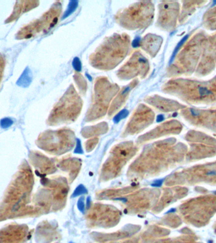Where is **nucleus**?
I'll return each mask as SVG.
<instances>
[{
    "instance_id": "obj_1",
    "label": "nucleus",
    "mask_w": 216,
    "mask_h": 243,
    "mask_svg": "<svg viewBox=\"0 0 216 243\" xmlns=\"http://www.w3.org/2000/svg\"><path fill=\"white\" fill-rule=\"evenodd\" d=\"M130 38L126 34H114L107 40L90 57L92 66L101 70L116 67L126 56Z\"/></svg>"
},
{
    "instance_id": "obj_2",
    "label": "nucleus",
    "mask_w": 216,
    "mask_h": 243,
    "mask_svg": "<svg viewBox=\"0 0 216 243\" xmlns=\"http://www.w3.org/2000/svg\"><path fill=\"white\" fill-rule=\"evenodd\" d=\"M154 12V8L151 2H141L117 14L116 20L128 29L142 28L151 23Z\"/></svg>"
},
{
    "instance_id": "obj_3",
    "label": "nucleus",
    "mask_w": 216,
    "mask_h": 243,
    "mask_svg": "<svg viewBox=\"0 0 216 243\" xmlns=\"http://www.w3.org/2000/svg\"><path fill=\"white\" fill-rule=\"evenodd\" d=\"M119 87L112 84L105 77H100L95 82L94 94L89 110V117L97 119L104 115L113 96L118 92Z\"/></svg>"
},
{
    "instance_id": "obj_4",
    "label": "nucleus",
    "mask_w": 216,
    "mask_h": 243,
    "mask_svg": "<svg viewBox=\"0 0 216 243\" xmlns=\"http://www.w3.org/2000/svg\"><path fill=\"white\" fill-rule=\"evenodd\" d=\"M82 101L74 87L71 85L52 112V119H71L76 117L80 112Z\"/></svg>"
},
{
    "instance_id": "obj_5",
    "label": "nucleus",
    "mask_w": 216,
    "mask_h": 243,
    "mask_svg": "<svg viewBox=\"0 0 216 243\" xmlns=\"http://www.w3.org/2000/svg\"><path fill=\"white\" fill-rule=\"evenodd\" d=\"M61 13V4L56 3L39 20L31 23L19 32L17 36L19 39L28 38L41 31H48L57 23Z\"/></svg>"
},
{
    "instance_id": "obj_6",
    "label": "nucleus",
    "mask_w": 216,
    "mask_h": 243,
    "mask_svg": "<svg viewBox=\"0 0 216 243\" xmlns=\"http://www.w3.org/2000/svg\"><path fill=\"white\" fill-rule=\"evenodd\" d=\"M149 70V64L147 58L140 52H135L117 72L121 79L128 80L136 76L144 77Z\"/></svg>"
},
{
    "instance_id": "obj_7",
    "label": "nucleus",
    "mask_w": 216,
    "mask_h": 243,
    "mask_svg": "<svg viewBox=\"0 0 216 243\" xmlns=\"http://www.w3.org/2000/svg\"><path fill=\"white\" fill-rule=\"evenodd\" d=\"M140 42L143 50L151 56H154L159 50L162 39L156 35L147 34Z\"/></svg>"
},
{
    "instance_id": "obj_8",
    "label": "nucleus",
    "mask_w": 216,
    "mask_h": 243,
    "mask_svg": "<svg viewBox=\"0 0 216 243\" xmlns=\"http://www.w3.org/2000/svg\"><path fill=\"white\" fill-rule=\"evenodd\" d=\"M137 83H138V81L135 80L134 81L132 82L128 85H127L124 89H122V91L119 93V94L117 96L116 98L113 100V103L111 106V108L110 109V115H111L112 113H114L117 109H119L121 107L124 103L125 102L129 93L130 92L132 89L133 88V87L137 84Z\"/></svg>"
},
{
    "instance_id": "obj_9",
    "label": "nucleus",
    "mask_w": 216,
    "mask_h": 243,
    "mask_svg": "<svg viewBox=\"0 0 216 243\" xmlns=\"http://www.w3.org/2000/svg\"><path fill=\"white\" fill-rule=\"evenodd\" d=\"M74 79L75 80L77 85L78 86L80 92L82 94H85L87 89V84L84 79L82 77L81 75H75Z\"/></svg>"
},
{
    "instance_id": "obj_10",
    "label": "nucleus",
    "mask_w": 216,
    "mask_h": 243,
    "mask_svg": "<svg viewBox=\"0 0 216 243\" xmlns=\"http://www.w3.org/2000/svg\"><path fill=\"white\" fill-rule=\"evenodd\" d=\"M78 2L77 1H71L70 2L69 4H68V8L66 9V10L65 11L63 16V19L66 18L68 16H70L75 10L78 6Z\"/></svg>"
},
{
    "instance_id": "obj_11",
    "label": "nucleus",
    "mask_w": 216,
    "mask_h": 243,
    "mask_svg": "<svg viewBox=\"0 0 216 243\" xmlns=\"http://www.w3.org/2000/svg\"><path fill=\"white\" fill-rule=\"evenodd\" d=\"M87 193V189L83 185V184H80L74 191L73 194L72 195V198H76L77 196H79L82 194H85Z\"/></svg>"
},
{
    "instance_id": "obj_12",
    "label": "nucleus",
    "mask_w": 216,
    "mask_h": 243,
    "mask_svg": "<svg viewBox=\"0 0 216 243\" xmlns=\"http://www.w3.org/2000/svg\"><path fill=\"white\" fill-rule=\"evenodd\" d=\"M129 112L127 110H123L121 112H120L117 113L113 119V122L114 123H118L120 120H121L123 119H125L126 116L128 115Z\"/></svg>"
},
{
    "instance_id": "obj_13",
    "label": "nucleus",
    "mask_w": 216,
    "mask_h": 243,
    "mask_svg": "<svg viewBox=\"0 0 216 243\" xmlns=\"http://www.w3.org/2000/svg\"><path fill=\"white\" fill-rule=\"evenodd\" d=\"M72 65L74 68V69L77 71V72H80L82 70V64H81V62L80 60V59L76 57L75 58L73 62H72Z\"/></svg>"
},
{
    "instance_id": "obj_14",
    "label": "nucleus",
    "mask_w": 216,
    "mask_h": 243,
    "mask_svg": "<svg viewBox=\"0 0 216 243\" xmlns=\"http://www.w3.org/2000/svg\"><path fill=\"white\" fill-rule=\"evenodd\" d=\"M84 197H81L78 199V202H77V207L78 209L82 213H84L85 212V203L84 201Z\"/></svg>"
},
{
    "instance_id": "obj_15",
    "label": "nucleus",
    "mask_w": 216,
    "mask_h": 243,
    "mask_svg": "<svg viewBox=\"0 0 216 243\" xmlns=\"http://www.w3.org/2000/svg\"><path fill=\"white\" fill-rule=\"evenodd\" d=\"M74 153H78V154H82L83 153V150L82 148L81 142H80V139H76V144L75 149L74 150Z\"/></svg>"
},
{
    "instance_id": "obj_16",
    "label": "nucleus",
    "mask_w": 216,
    "mask_h": 243,
    "mask_svg": "<svg viewBox=\"0 0 216 243\" xmlns=\"http://www.w3.org/2000/svg\"><path fill=\"white\" fill-rule=\"evenodd\" d=\"M164 180V179L156 180L151 184V186L154 187V188H159L162 185Z\"/></svg>"
},
{
    "instance_id": "obj_17",
    "label": "nucleus",
    "mask_w": 216,
    "mask_h": 243,
    "mask_svg": "<svg viewBox=\"0 0 216 243\" xmlns=\"http://www.w3.org/2000/svg\"><path fill=\"white\" fill-rule=\"evenodd\" d=\"M140 37H136L135 40H134V41H133V46L134 47H138L139 46V44H140Z\"/></svg>"
},
{
    "instance_id": "obj_18",
    "label": "nucleus",
    "mask_w": 216,
    "mask_h": 243,
    "mask_svg": "<svg viewBox=\"0 0 216 243\" xmlns=\"http://www.w3.org/2000/svg\"><path fill=\"white\" fill-rule=\"evenodd\" d=\"M164 120V117L162 115H159L158 116V118H157V122H161Z\"/></svg>"
},
{
    "instance_id": "obj_19",
    "label": "nucleus",
    "mask_w": 216,
    "mask_h": 243,
    "mask_svg": "<svg viewBox=\"0 0 216 243\" xmlns=\"http://www.w3.org/2000/svg\"><path fill=\"white\" fill-rule=\"evenodd\" d=\"M91 202V198H90V197H89L87 198V208L88 207H89V206H90V203Z\"/></svg>"
},
{
    "instance_id": "obj_20",
    "label": "nucleus",
    "mask_w": 216,
    "mask_h": 243,
    "mask_svg": "<svg viewBox=\"0 0 216 243\" xmlns=\"http://www.w3.org/2000/svg\"><path fill=\"white\" fill-rule=\"evenodd\" d=\"M176 211V210L175 209H171V210H170L169 211H168V213H170V212H174V211Z\"/></svg>"
}]
</instances>
